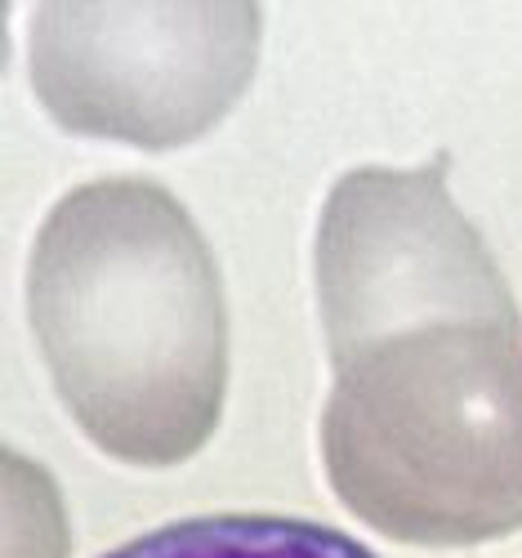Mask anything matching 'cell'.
I'll use <instances>...</instances> for the list:
<instances>
[{"mask_svg": "<svg viewBox=\"0 0 522 558\" xmlns=\"http://www.w3.org/2000/svg\"><path fill=\"white\" fill-rule=\"evenodd\" d=\"M27 308L63 407L130 464L193 456L219 421L228 317L215 259L153 179H99L45 219Z\"/></svg>", "mask_w": 522, "mask_h": 558, "instance_id": "7a4b0ae2", "label": "cell"}, {"mask_svg": "<svg viewBox=\"0 0 522 558\" xmlns=\"http://www.w3.org/2000/svg\"><path fill=\"white\" fill-rule=\"evenodd\" d=\"M447 157L357 170L326 202L317 287L336 393L326 474L371 527L478 545L522 527V331Z\"/></svg>", "mask_w": 522, "mask_h": 558, "instance_id": "6da1fadb", "label": "cell"}, {"mask_svg": "<svg viewBox=\"0 0 522 558\" xmlns=\"http://www.w3.org/2000/svg\"><path fill=\"white\" fill-rule=\"evenodd\" d=\"M99 558H379L357 536L295 514H197L161 523Z\"/></svg>", "mask_w": 522, "mask_h": 558, "instance_id": "277c9868", "label": "cell"}, {"mask_svg": "<svg viewBox=\"0 0 522 558\" xmlns=\"http://www.w3.org/2000/svg\"><path fill=\"white\" fill-rule=\"evenodd\" d=\"M259 54L255 5H40L32 81L81 134L170 148L223 117Z\"/></svg>", "mask_w": 522, "mask_h": 558, "instance_id": "3957f363", "label": "cell"}]
</instances>
